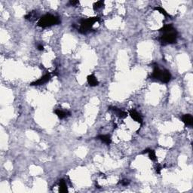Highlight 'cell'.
<instances>
[{"instance_id":"4","label":"cell","mask_w":193,"mask_h":193,"mask_svg":"<svg viewBox=\"0 0 193 193\" xmlns=\"http://www.w3.org/2000/svg\"><path fill=\"white\" fill-rule=\"evenodd\" d=\"M176 39H177V32L176 31V30L172 32L165 33L160 38V41L163 45L176 43Z\"/></svg>"},{"instance_id":"19","label":"cell","mask_w":193,"mask_h":193,"mask_svg":"<svg viewBox=\"0 0 193 193\" xmlns=\"http://www.w3.org/2000/svg\"><path fill=\"white\" fill-rule=\"evenodd\" d=\"M70 4L73 6H75L76 5L79 4V1H70Z\"/></svg>"},{"instance_id":"2","label":"cell","mask_w":193,"mask_h":193,"mask_svg":"<svg viewBox=\"0 0 193 193\" xmlns=\"http://www.w3.org/2000/svg\"><path fill=\"white\" fill-rule=\"evenodd\" d=\"M152 77L155 79L159 80L164 83H168L171 79V74L168 70H161L158 68V67H155L154 68Z\"/></svg>"},{"instance_id":"20","label":"cell","mask_w":193,"mask_h":193,"mask_svg":"<svg viewBox=\"0 0 193 193\" xmlns=\"http://www.w3.org/2000/svg\"><path fill=\"white\" fill-rule=\"evenodd\" d=\"M161 170H162V167L160 166L159 165H157L156 168H155V171H156L157 173H160V172H161Z\"/></svg>"},{"instance_id":"1","label":"cell","mask_w":193,"mask_h":193,"mask_svg":"<svg viewBox=\"0 0 193 193\" xmlns=\"http://www.w3.org/2000/svg\"><path fill=\"white\" fill-rule=\"evenodd\" d=\"M59 23H60L59 17H56L54 15H50V14H47L38 19L37 25L42 28H45V27H52L54 25H57Z\"/></svg>"},{"instance_id":"7","label":"cell","mask_w":193,"mask_h":193,"mask_svg":"<svg viewBox=\"0 0 193 193\" xmlns=\"http://www.w3.org/2000/svg\"><path fill=\"white\" fill-rule=\"evenodd\" d=\"M129 115L131 117L132 119H134L135 122H138V123L142 124L143 123V118L142 116L140 115L138 112H136L135 110H131L129 111Z\"/></svg>"},{"instance_id":"12","label":"cell","mask_w":193,"mask_h":193,"mask_svg":"<svg viewBox=\"0 0 193 193\" xmlns=\"http://www.w3.org/2000/svg\"><path fill=\"white\" fill-rule=\"evenodd\" d=\"M59 192L61 193H67L68 192V187H67V183L63 179L59 181Z\"/></svg>"},{"instance_id":"11","label":"cell","mask_w":193,"mask_h":193,"mask_svg":"<svg viewBox=\"0 0 193 193\" xmlns=\"http://www.w3.org/2000/svg\"><path fill=\"white\" fill-rule=\"evenodd\" d=\"M54 113L57 115L59 118L60 119H63V118H65L66 117L70 116L71 113H70V112L69 111H63L62 110H55Z\"/></svg>"},{"instance_id":"18","label":"cell","mask_w":193,"mask_h":193,"mask_svg":"<svg viewBox=\"0 0 193 193\" xmlns=\"http://www.w3.org/2000/svg\"><path fill=\"white\" fill-rule=\"evenodd\" d=\"M120 183H121L122 186H128V185L130 183V181H129V180H122V181L120 182Z\"/></svg>"},{"instance_id":"13","label":"cell","mask_w":193,"mask_h":193,"mask_svg":"<svg viewBox=\"0 0 193 193\" xmlns=\"http://www.w3.org/2000/svg\"><path fill=\"white\" fill-rule=\"evenodd\" d=\"M143 154L148 153L149 154V159H151L152 161H156L157 157H156V154H155V152L152 149H147L144 150L143 152Z\"/></svg>"},{"instance_id":"8","label":"cell","mask_w":193,"mask_h":193,"mask_svg":"<svg viewBox=\"0 0 193 193\" xmlns=\"http://www.w3.org/2000/svg\"><path fill=\"white\" fill-rule=\"evenodd\" d=\"M182 122L186 126H192L193 125V117L190 114H185L182 117Z\"/></svg>"},{"instance_id":"17","label":"cell","mask_w":193,"mask_h":193,"mask_svg":"<svg viewBox=\"0 0 193 193\" xmlns=\"http://www.w3.org/2000/svg\"><path fill=\"white\" fill-rule=\"evenodd\" d=\"M104 5V2L103 1H98V2H95L93 5L94 10H98L99 9L102 8Z\"/></svg>"},{"instance_id":"15","label":"cell","mask_w":193,"mask_h":193,"mask_svg":"<svg viewBox=\"0 0 193 193\" xmlns=\"http://www.w3.org/2000/svg\"><path fill=\"white\" fill-rule=\"evenodd\" d=\"M173 30H175V29L173 27V25H171V24H167V25H165L163 27H162L158 31L162 32L163 33H168V32H172Z\"/></svg>"},{"instance_id":"10","label":"cell","mask_w":193,"mask_h":193,"mask_svg":"<svg viewBox=\"0 0 193 193\" xmlns=\"http://www.w3.org/2000/svg\"><path fill=\"white\" fill-rule=\"evenodd\" d=\"M96 138L100 140V141L103 142V143H105L107 145H110L112 143V139L110 135L108 134H100L96 136Z\"/></svg>"},{"instance_id":"9","label":"cell","mask_w":193,"mask_h":193,"mask_svg":"<svg viewBox=\"0 0 193 193\" xmlns=\"http://www.w3.org/2000/svg\"><path fill=\"white\" fill-rule=\"evenodd\" d=\"M87 81H88V85L91 87L97 86V85H99L98 80L96 79L95 75H93V74H91V75H88V77H87Z\"/></svg>"},{"instance_id":"5","label":"cell","mask_w":193,"mask_h":193,"mask_svg":"<svg viewBox=\"0 0 193 193\" xmlns=\"http://www.w3.org/2000/svg\"><path fill=\"white\" fill-rule=\"evenodd\" d=\"M51 78H52V75L50 73H47L45 75H43L42 78H40L39 79L37 80V81L32 82L30 85H32V86H38V85H45V84H46L47 82L50 81Z\"/></svg>"},{"instance_id":"16","label":"cell","mask_w":193,"mask_h":193,"mask_svg":"<svg viewBox=\"0 0 193 193\" xmlns=\"http://www.w3.org/2000/svg\"><path fill=\"white\" fill-rule=\"evenodd\" d=\"M155 11H158V12H160V14H162V15H163L164 16H165V17H171V15H169V14L168 13V12H166V11L165 10V9L162 8V7L161 6H157V7H155Z\"/></svg>"},{"instance_id":"21","label":"cell","mask_w":193,"mask_h":193,"mask_svg":"<svg viewBox=\"0 0 193 193\" xmlns=\"http://www.w3.org/2000/svg\"><path fill=\"white\" fill-rule=\"evenodd\" d=\"M37 49H38V51H43L44 46L42 45H38V46H37Z\"/></svg>"},{"instance_id":"3","label":"cell","mask_w":193,"mask_h":193,"mask_svg":"<svg viewBox=\"0 0 193 193\" xmlns=\"http://www.w3.org/2000/svg\"><path fill=\"white\" fill-rule=\"evenodd\" d=\"M100 18L98 17H89L88 19H84L80 23V27L78 29V31L82 34H86L91 30H92V27L94 26L96 22L99 21Z\"/></svg>"},{"instance_id":"6","label":"cell","mask_w":193,"mask_h":193,"mask_svg":"<svg viewBox=\"0 0 193 193\" xmlns=\"http://www.w3.org/2000/svg\"><path fill=\"white\" fill-rule=\"evenodd\" d=\"M109 110L114 112L115 115L121 118H125L128 116V113H127L126 112L123 111V110H122L121 109H118L115 107H109Z\"/></svg>"},{"instance_id":"14","label":"cell","mask_w":193,"mask_h":193,"mask_svg":"<svg viewBox=\"0 0 193 193\" xmlns=\"http://www.w3.org/2000/svg\"><path fill=\"white\" fill-rule=\"evenodd\" d=\"M36 17H37V12H36V11H33V12H29L27 15H26L25 17H24V18H25L26 20L33 21V20H36Z\"/></svg>"}]
</instances>
